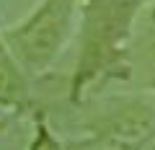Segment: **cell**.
I'll use <instances>...</instances> for the list:
<instances>
[{
  "instance_id": "1",
  "label": "cell",
  "mask_w": 155,
  "mask_h": 150,
  "mask_svg": "<svg viewBox=\"0 0 155 150\" xmlns=\"http://www.w3.org/2000/svg\"><path fill=\"white\" fill-rule=\"evenodd\" d=\"M147 0H83L80 47L70 75V104H83L96 88L132 75L134 21Z\"/></svg>"
},
{
  "instance_id": "2",
  "label": "cell",
  "mask_w": 155,
  "mask_h": 150,
  "mask_svg": "<svg viewBox=\"0 0 155 150\" xmlns=\"http://www.w3.org/2000/svg\"><path fill=\"white\" fill-rule=\"evenodd\" d=\"M83 0H39L36 8L13 26H5L8 44L28 75H44L78 31Z\"/></svg>"
},
{
  "instance_id": "5",
  "label": "cell",
  "mask_w": 155,
  "mask_h": 150,
  "mask_svg": "<svg viewBox=\"0 0 155 150\" xmlns=\"http://www.w3.org/2000/svg\"><path fill=\"white\" fill-rule=\"evenodd\" d=\"M98 140V148L96 150H140V142H129V140H116V137H96Z\"/></svg>"
},
{
  "instance_id": "4",
  "label": "cell",
  "mask_w": 155,
  "mask_h": 150,
  "mask_svg": "<svg viewBox=\"0 0 155 150\" xmlns=\"http://www.w3.org/2000/svg\"><path fill=\"white\" fill-rule=\"evenodd\" d=\"M26 150H67V148L54 135V129L49 127L44 114H36L34 117V132H31V140H28Z\"/></svg>"
},
{
  "instance_id": "3",
  "label": "cell",
  "mask_w": 155,
  "mask_h": 150,
  "mask_svg": "<svg viewBox=\"0 0 155 150\" xmlns=\"http://www.w3.org/2000/svg\"><path fill=\"white\" fill-rule=\"evenodd\" d=\"M31 106V91H28V72L13 55L5 34L0 28V111H18Z\"/></svg>"
}]
</instances>
